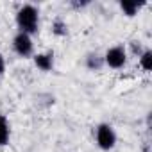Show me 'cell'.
<instances>
[{
  "label": "cell",
  "instance_id": "obj_8",
  "mask_svg": "<svg viewBox=\"0 0 152 152\" xmlns=\"http://www.w3.org/2000/svg\"><path fill=\"white\" fill-rule=\"evenodd\" d=\"M86 66L93 72H99L104 66V57H100L99 54H88L86 57Z\"/></svg>",
  "mask_w": 152,
  "mask_h": 152
},
{
  "label": "cell",
  "instance_id": "obj_3",
  "mask_svg": "<svg viewBox=\"0 0 152 152\" xmlns=\"http://www.w3.org/2000/svg\"><path fill=\"white\" fill-rule=\"evenodd\" d=\"M125 61H127V52L122 45L111 47L104 56V64H107L109 68H115V70L122 68L125 64Z\"/></svg>",
  "mask_w": 152,
  "mask_h": 152
},
{
  "label": "cell",
  "instance_id": "obj_1",
  "mask_svg": "<svg viewBox=\"0 0 152 152\" xmlns=\"http://www.w3.org/2000/svg\"><path fill=\"white\" fill-rule=\"evenodd\" d=\"M16 23H18V29L20 32L23 34H34L38 32V25H39V13L34 6L31 4H25L18 9L16 13Z\"/></svg>",
  "mask_w": 152,
  "mask_h": 152
},
{
  "label": "cell",
  "instance_id": "obj_2",
  "mask_svg": "<svg viewBox=\"0 0 152 152\" xmlns=\"http://www.w3.org/2000/svg\"><path fill=\"white\" fill-rule=\"evenodd\" d=\"M97 145L102 150H111L116 145V132L109 124H100L97 127Z\"/></svg>",
  "mask_w": 152,
  "mask_h": 152
},
{
  "label": "cell",
  "instance_id": "obj_9",
  "mask_svg": "<svg viewBox=\"0 0 152 152\" xmlns=\"http://www.w3.org/2000/svg\"><path fill=\"white\" fill-rule=\"evenodd\" d=\"M52 34H56L59 38H63V36L68 34V25H66V22L63 18H56L52 22Z\"/></svg>",
  "mask_w": 152,
  "mask_h": 152
},
{
  "label": "cell",
  "instance_id": "obj_12",
  "mask_svg": "<svg viewBox=\"0 0 152 152\" xmlns=\"http://www.w3.org/2000/svg\"><path fill=\"white\" fill-rule=\"evenodd\" d=\"M6 72V61H4V56L0 54V73Z\"/></svg>",
  "mask_w": 152,
  "mask_h": 152
},
{
  "label": "cell",
  "instance_id": "obj_11",
  "mask_svg": "<svg viewBox=\"0 0 152 152\" xmlns=\"http://www.w3.org/2000/svg\"><path fill=\"white\" fill-rule=\"evenodd\" d=\"M70 6H72L73 9H81V7L88 6V2H70Z\"/></svg>",
  "mask_w": 152,
  "mask_h": 152
},
{
  "label": "cell",
  "instance_id": "obj_7",
  "mask_svg": "<svg viewBox=\"0 0 152 152\" xmlns=\"http://www.w3.org/2000/svg\"><path fill=\"white\" fill-rule=\"evenodd\" d=\"M141 6H143V2L138 4V2H131V0H122V2H120V9L124 11L125 16H134Z\"/></svg>",
  "mask_w": 152,
  "mask_h": 152
},
{
  "label": "cell",
  "instance_id": "obj_10",
  "mask_svg": "<svg viewBox=\"0 0 152 152\" xmlns=\"http://www.w3.org/2000/svg\"><path fill=\"white\" fill-rule=\"evenodd\" d=\"M140 66L145 72H150L152 70V50H143L140 54Z\"/></svg>",
  "mask_w": 152,
  "mask_h": 152
},
{
  "label": "cell",
  "instance_id": "obj_5",
  "mask_svg": "<svg viewBox=\"0 0 152 152\" xmlns=\"http://www.w3.org/2000/svg\"><path fill=\"white\" fill-rule=\"evenodd\" d=\"M34 63L39 70L43 72H50L54 68V54L47 52V54H36L34 56Z\"/></svg>",
  "mask_w": 152,
  "mask_h": 152
},
{
  "label": "cell",
  "instance_id": "obj_4",
  "mask_svg": "<svg viewBox=\"0 0 152 152\" xmlns=\"http://www.w3.org/2000/svg\"><path fill=\"white\" fill-rule=\"evenodd\" d=\"M13 48L15 52L20 56V57H29L32 56V50H34V45H32V39L29 34H23V32H18L13 39Z\"/></svg>",
  "mask_w": 152,
  "mask_h": 152
},
{
  "label": "cell",
  "instance_id": "obj_6",
  "mask_svg": "<svg viewBox=\"0 0 152 152\" xmlns=\"http://www.w3.org/2000/svg\"><path fill=\"white\" fill-rule=\"evenodd\" d=\"M9 136H11L9 122L4 115H0V147H6L9 143Z\"/></svg>",
  "mask_w": 152,
  "mask_h": 152
}]
</instances>
